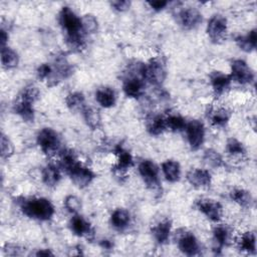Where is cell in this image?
Returning a JSON list of instances; mask_svg holds the SVG:
<instances>
[{"label":"cell","instance_id":"cell-33","mask_svg":"<svg viewBox=\"0 0 257 257\" xmlns=\"http://www.w3.org/2000/svg\"><path fill=\"white\" fill-rule=\"evenodd\" d=\"M227 153L232 157H243L246 154V150L241 142L234 138H230L226 145Z\"/></svg>","mask_w":257,"mask_h":257},{"label":"cell","instance_id":"cell-22","mask_svg":"<svg viewBox=\"0 0 257 257\" xmlns=\"http://www.w3.org/2000/svg\"><path fill=\"white\" fill-rule=\"evenodd\" d=\"M235 41L240 49L246 52H251L256 48V30L252 29L246 35H239Z\"/></svg>","mask_w":257,"mask_h":257},{"label":"cell","instance_id":"cell-9","mask_svg":"<svg viewBox=\"0 0 257 257\" xmlns=\"http://www.w3.org/2000/svg\"><path fill=\"white\" fill-rule=\"evenodd\" d=\"M186 134L188 142L193 150H198L204 143L205 127L203 122L198 119H193L186 124Z\"/></svg>","mask_w":257,"mask_h":257},{"label":"cell","instance_id":"cell-41","mask_svg":"<svg viewBox=\"0 0 257 257\" xmlns=\"http://www.w3.org/2000/svg\"><path fill=\"white\" fill-rule=\"evenodd\" d=\"M148 4L150 5V7L156 11H161L163 10L167 5L168 2L167 1H160V0H156V1H149Z\"/></svg>","mask_w":257,"mask_h":257},{"label":"cell","instance_id":"cell-26","mask_svg":"<svg viewBox=\"0 0 257 257\" xmlns=\"http://www.w3.org/2000/svg\"><path fill=\"white\" fill-rule=\"evenodd\" d=\"M18 54L9 47L1 48V63L2 66L6 69H11L17 66L18 64Z\"/></svg>","mask_w":257,"mask_h":257},{"label":"cell","instance_id":"cell-31","mask_svg":"<svg viewBox=\"0 0 257 257\" xmlns=\"http://www.w3.org/2000/svg\"><path fill=\"white\" fill-rule=\"evenodd\" d=\"M65 102H66L67 106L72 110H77V109L83 110L85 107L84 95L78 91L69 93L65 98Z\"/></svg>","mask_w":257,"mask_h":257},{"label":"cell","instance_id":"cell-42","mask_svg":"<svg viewBox=\"0 0 257 257\" xmlns=\"http://www.w3.org/2000/svg\"><path fill=\"white\" fill-rule=\"evenodd\" d=\"M8 40V35L6 34V31L4 29H1V32H0V43H1V48L3 47H6L5 44Z\"/></svg>","mask_w":257,"mask_h":257},{"label":"cell","instance_id":"cell-7","mask_svg":"<svg viewBox=\"0 0 257 257\" xmlns=\"http://www.w3.org/2000/svg\"><path fill=\"white\" fill-rule=\"evenodd\" d=\"M228 24L227 19L220 15H213L207 24V33L210 39L215 43H220L227 38Z\"/></svg>","mask_w":257,"mask_h":257},{"label":"cell","instance_id":"cell-1","mask_svg":"<svg viewBox=\"0 0 257 257\" xmlns=\"http://www.w3.org/2000/svg\"><path fill=\"white\" fill-rule=\"evenodd\" d=\"M59 23L65 32L67 43L74 48H81L84 43L85 31L79 18L69 7L64 6L59 12Z\"/></svg>","mask_w":257,"mask_h":257},{"label":"cell","instance_id":"cell-6","mask_svg":"<svg viewBox=\"0 0 257 257\" xmlns=\"http://www.w3.org/2000/svg\"><path fill=\"white\" fill-rule=\"evenodd\" d=\"M166 74L165 63L160 57L152 58L144 65V78L155 85L161 84L165 80Z\"/></svg>","mask_w":257,"mask_h":257},{"label":"cell","instance_id":"cell-5","mask_svg":"<svg viewBox=\"0 0 257 257\" xmlns=\"http://www.w3.org/2000/svg\"><path fill=\"white\" fill-rule=\"evenodd\" d=\"M37 144L45 155H53L60 148V138L54 130L44 127L37 135Z\"/></svg>","mask_w":257,"mask_h":257},{"label":"cell","instance_id":"cell-39","mask_svg":"<svg viewBox=\"0 0 257 257\" xmlns=\"http://www.w3.org/2000/svg\"><path fill=\"white\" fill-rule=\"evenodd\" d=\"M52 72H53V69L51 65L48 63H42L37 68V76L40 80L49 78L52 75Z\"/></svg>","mask_w":257,"mask_h":257},{"label":"cell","instance_id":"cell-11","mask_svg":"<svg viewBox=\"0 0 257 257\" xmlns=\"http://www.w3.org/2000/svg\"><path fill=\"white\" fill-rule=\"evenodd\" d=\"M139 172L148 187L151 189H156L159 187V169L154 162L150 160L143 161L139 165Z\"/></svg>","mask_w":257,"mask_h":257},{"label":"cell","instance_id":"cell-29","mask_svg":"<svg viewBox=\"0 0 257 257\" xmlns=\"http://www.w3.org/2000/svg\"><path fill=\"white\" fill-rule=\"evenodd\" d=\"M239 247L242 251L249 254L256 252V237L253 232H245L241 235L239 240Z\"/></svg>","mask_w":257,"mask_h":257},{"label":"cell","instance_id":"cell-28","mask_svg":"<svg viewBox=\"0 0 257 257\" xmlns=\"http://www.w3.org/2000/svg\"><path fill=\"white\" fill-rule=\"evenodd\" d=\"M230 116H231V112L229 109L225 107H219L212 111L210 120H211V123L215 126H225L228 123Z\"/></svg>","mask_w":257,"mask_h":257},{"label":"cell","instance_id":"cell-43","mask_svg":"<svg viewBox=\"0 0 257 257\" xmlns=\"http://www.w3.org/2000/svg\"><path fill=\"white\" fill-rule=\"evenodd\" d=\"M37 256H48V255H53L49 250H39L36 253Z\"/></svg>","mask_w":257,"mask_h":257},{"label":"cell","instance_id":"cell-3","mask_svg":"<svg viewBox=\"0 0 257 257\" xmlns=\"http://www.w3.org/2000/svg\"><path fill=\"white\" fill-rule=\"evenodd\" d=\"M38 95H39V90L33 84L25 86L21 91V93L18 95L17 100L14 104V110L24 120L33 121V118H34L33 103L38 98Z\"/></svg>","mask_w":257,"mask_h":257},{"label":"cell","instance_id":"cell-24","mask_svg":"<svg viewBox=\"0 0 257 257\" xmlns=\"http://www.w3.org/2000/svg\"><path fill=\"white\" fill-rule=\"evenodd\" d=\"M59 180L60 172L55 165L49 164L42 170V181L46 186L54 187L58 184Z\"/></svg>","mask_w":257,"mask_h":257},{"label":"cell","instance_id":"cell-16","mask_svg":"<svg viewBox=\"0 0 257 257\" xmlns=\"http://www.w3.org/2000/svg\"><path fill=\"white\" fill-rule=\"evenodd\" d=\"M187 180L195 188H207L211 184V174L204 169H192L187 173Z\"/></svg>","mask_w":257,"mask_h":257},{"label":"cell","instance_id":"cell-13","mask_svg":"<svg viewBox=\"0 0 257 257\" xmlns=\"http://www.w3.org/2000/svg\"><path fill=\"white\" fill-rule=\"evenodd\" d=\"M180 25L185 29H193L202 22V14L192 7L184 8L178 13Z\"/></svg>","mask_w":257,"mask_h":257},{"label":"cell","instance_id":"cell-40","mask_svg":"<svg viewBox=\"0 0 257 257\" xmlns=\"http://www.w3.org/2000/svg\"><path fill=\"white\" fill-rule=\"evenodd\" d=\"M110 5L117 11H125L130 8L131 2L130 1H112Z\"/></svg>","mask_w":257,"mask_h":257},{"label":"cell","instance_id":"cell-4","mask_svg":"<svg viewBox=\"0 0 257 257\" xmlns=\"http://www.w3.org/2000/svg\"><path fill=\"white\" fill-rule=\"evenodd\" d=\"M22 212L29 218L40 221L49 220L54 214V207L51 202L45 198H32L22 201Z\"/></svg>","mask_w":257,"mask_h":257},{"label":"cell","instance_id":"cell-12","mask_svg":"<svg viewBox=\"0 0 257 257\" xmlns=\"http://www.w3.org/2000/svg\"><path fill=\"white\" fill-rule=\"evenodd\" d=\"M198 210L213 222H219L223 216L222 205L211 199H201L197 202Z\"/></svg>","mask_w":257,"mask_h":257},{"label":"cell","instance_id":"cell-35","mask_svg":"<svg viewBox=\"0 0 257 257\" xmlns=\"http://www.w3.org/2000/svg\"><path fill=\"white\" fill-rule=\"evenodd\" d=\"M204 161L211 167L214 168H219L223 165V159L221 157V155L216 152L215 150L209 149L206 150L204 153Z\"/></svg>","mask_w":257,"mask_h":257},{"label":"cell","instance_id":"cell-8","mask_svg":"<svg viewBox=\"0 0 257 257\" xmlns=\"http://www.w3.org/2000/svg\"><path fill=\"white\" fill-rule=\"evenodd\" d=\"M231 78L240 84L254 82V72L242 59H235L231 64Z\"/></svg>","mask_w":257,"mask_h":257},{"label":"cell","instance_id":"cell-20","mask_svg":"<svg viewBox=\"0 0 257 257\" xmlns=\"http://www.w3.org/2000/svg\"><path fill=\"white\" fill-rule=\"evenodd\" d=\"M95 99L101 106L105 108L111 107L115 103L114 90L110 87L98 88L95 92Z\"/></svg>","mask_w":257,"mask_h":257},{"label":"cell","instance_id":"cell-19","mask_svg":"<svg viewBox=\"0 0 257 257\" xmlns=\"http://www.w3.org/2000/svg\"><path fill=\"white\" fill-rule=\"evenodd\" d=\"M162 171L169 182H177L180 180L181 168L180 164L174 160H168L162 164Z\"/></svg>","mask_w":257,"mask_h":257},{"label":"cell","instance_id":"cell-10","mask_svg":"<svg viewBox=\"0 0 257 257\" xmlns=\"http://www.w3.org/2000/svg\"><path fill=\"white\" fill-rule=\"evenodd\" d=\"M144 80L145 78H144V66H143V69L139 73L130 75L123 80L122 89L125 95L130 97H135V98L141 96L145 88Z\"/></svg>","mask_w":257,"mask_h":257},{"label":"cell","instance_id":"cell-14","mask_svg":"<svg viewBox=\"0 0 257 257\" xmlns=\"http://www.w3.org/2000/svg\"><path fill=\"white\" fill-rule=\"evenodd\" d=\"M178 247L182 253L188 256H193L199 253L200 246L197 238L190 232L183 233L178 240Z\"/></svg>","mask_w":257,"mask_h":257},{"label":"cell","instance_id":"cell-27","mask_svg":"<svg viewBox=\"0 0 257 257\" xmlns=\"http://www.w3.org/2000/svg\"><path fill=\"white\" fill-rule=\"evenodd\" d=\"M213 234H214V239H215L216 243L220 247L227 246L230 243L231 230L228 226H226V225H217L214 228Z\"/></svg>","mask_w":257,"mask_h":257},{"label":"cell","instance_id":"cell-23","mask_svg":"<svg viewBox=\"0 0 257 257\" xmlns=\"http://www.w3.org/2000/svg\"><path fill=\"white\" fill-rule=\"evenodd\" d=\"M110 222L114 228L122 230L126 228L131 222L130 213L124 209H115L110 216Z\"/></svg>","mask_w":257,"mask_h":257},{"label":"cell","instance_id":"cell-18","mask_svg":"<svg viewBox=\"0 0 257 257\" xmlns=\"http://www.w3.org/2000/svg\"><path fill=\"white\" fill-rule=\"evenodd\" d=\"M171 228H172V223L168 219H165L159 222L156 226H154L152 228V233L156 241L160 244H165L169 240Z\"/></svg>","mask_w":257,"mask_h":257},{"label":"cell","instance_id":"cell-2","mask_svg":"<svg viewBox=\"0 0 257 257\" xmlns=\"http://www.w3.org/2000/svg\"><path fill=\"white\" fill-rule=\"evenodd\" d=\"M61 165L71 181L79 188L88 186L95 177L94 173L82 165L70 150H65L61 153Z\"/></svg>","mask_w":257,"mask_h":257},{"label":"cell","instance_id":"cell-32","mask_svg":"<svg viewBox=\"0 0 257 257\" xmlns=\"http://www.w3.org/2000/svg\"><path fill=\"white\" fill-rule=\"evenodd\" d=\"M166 130H167L166 118L161 115L154 116L148 124V131L153 136H159L163 134Z\"/></svg>","mask_w":257,"mask_h":257},{"label":"cell","instance_id":"cell-38","mask_svg":"<svg viewBox=\"0 0 257 257\" xmlns=\"http://www.w3.org/2000/svg\"><path fill=\"white\" fill-rule=\"evenodd\" d=\"M83 29L86 32H94L97 28V21L92 15H84V17L81 18Z\"/></svg>","mask_w":257,"mask_h":257},{"label":"cell","instance_id":"cell-17","mask_svg":"<svg viewBox=\"0 0 257 257\" xmlns=\"http://www.w3.org/2000/svg\"><path fill=\"white\" fill-rule=\"evenodd\" d=\"M70 229L77 236H86L92 235V229L89 223L80 215L74 214L70 220Z\"/></svg>","mask_w":257,"mask_h":257},{"label":"cell","instance_id":"cell-44","mask_svg":"<svg viewBox=\"0 0 257 257\" xmlns=\"http://www.w3.org/2000/svg\"><path fill=\"white\" fill-rule=\"evenodd\" d=\"M101 246H102L103 248L109 249V248L111 247V243H110L109 241H107V240H103V241L101 242Z\"/></svg>","mask_w":257,"mask_h":257},{"label":"cell","instance_id":"cell-15","mask_svg":"<svg viewBox=\"0 0 257 257\" xmlns=\"http://www.w3.org/2000/svg\"><path fill=\"white\" fill-rule=\"evenodd\" d=\"M210 81L215 94L221 95L229 89L232 78L230 74H225L221 71H214L210 75Z\"/></svg>","mask_w":257,"mask_h":257},{"label":"cell","instance_id":"cell-30","mask_svg":"<svg viewBox=\"0 0 257 257\" xmlns=\"http://www.w3.org/2000/svg\"><path fill=\"white\" fill-rule=\"evenodd\" d=\"M82 112H83L84 120L90 128L95 130V128H98L100 126L101 118H100V115L98 113V110H96L93 107H86L85 106L84 109L82 110Z\"/></svg>","mask_w":257,"mask_h":257},{"label":"cell","instance_id":"cell-36","mask_svg":"<svg viewBox=\"0 0 257 257\" xmlns=\"http://www.w3.org/2000/svg\"><path fill=\"white\" fill-rule=\"evenodd\" d=\"M64 206H65V208H66L70 213L76 214V213L80 210L81 203H80V200H79L76 196L69 195V196H67V197L65 198Z\"/></svg>","mask_w":257,"mask_h":257},{"label":"cell","instance_id":"cell-37","mask_svg":"<svg viewBox=\"0 0 257 257\" xmlns=\"http://www.w3.org/2000/svg\"><path fill=\"white\" fill-rule=\"evenodd\" d=\"M13 145L9 139L2 135L1 136V157L2 159H9L13 155Z\"/></svg>","mask_w":257,"mask_h":257},{"label":"cell","instance_id":"cell-25","mask_svg":"<svg viewBox=\"0 0 257 257\" xmlns=\"http://www.w3.org/2000/svg\"><path fill=\"white\" fill-rule=\"evenodd\" d=\"M231 199L243 208H250L253 205V197L250 192L244 189H234L230 193Z\"/></svg>","mask_w":257,"mask_h":257},{"label":"cell","instance_id":"cell-21","mask_svg":"<svg viewBox=\"0 0 257 257\" xmlns=\"http://www.w3.org/2000/svg\"><path fill=\"white\" fill-rule=\"evenodd\" d=\"M116 154H117V161L116 164L114 165V171H116L117 173H124L126 172L134 164V160L132 155L126 152L125 150L118 148L116 150Z\"/></svg>","mask_w":257,"mask_h":257},{"label":"cell","instance_id":"cell-34","mask_svg":"<svg viewBox=\"0 0 257 257\" xmlns=\"http://www.w3.org/2000/svg\"><path fill=\"white\" fill-rule=\"evenodd\" d=\"M165 118H166L167 130H171L173 132H179V131H182L186 127L187 123L181 115L172 114V115H169L168 117H165Z\"/></svg>","mask_w":257,"mask_h":257}]
</instances>
